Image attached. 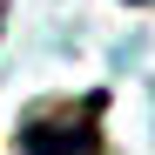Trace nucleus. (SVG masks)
Instances as JSON below:
<instances>
[{"label":"nucleus","mask_w":155,"mask_h":155,"mask_svg":"<svg viewBox=\"0 0 155 155\" xmlns=\"http://www.w3.org/2000/svg\"><path fill=\"white\" fill-rule=\"evenodd\" d=\"M128 7H148V0H128Z\"/></svg>","instance_id":"f03ea898"},{"label":"nucleus","mask_w":155,"mask_h":155,"mask_svg":"<svg viewBox=\"0 0 155 155\" xmlns=\"http://www.w3.org/2000/svg\"><path fill=\"white\" fill-rule=\"evenodd\" d=\"M101 108L108 94H74V101H47L20 121V155H101Z\"/></svg>","instance_id":"f257e3e1"}]
</instances>
